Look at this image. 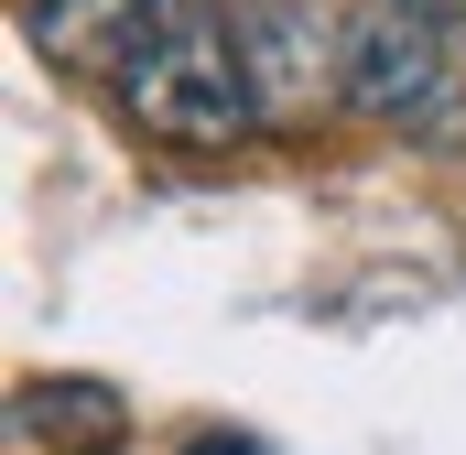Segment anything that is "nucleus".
Here are the masks:
<instances>
[{
	"label": "nucleus",
	"instance_id": "3",
	"mask_svg": "<svg viewBox=\"0 0 466 455\" xmlns=\"http://www.w3.org/2000/svg\"><path fill=\"white\" fill-rule=\"evenodd\" d=\"M228 33H238V66H249L260 119L304 130L326 98H348L358 22L337 11V0H228Z\"/></svg>",
	"mask_w": 466,
	"mask_h": 455
},
{
	"label": "nucleus",
	"instance_id": "4",
	"mask_svg": "<svg viewBox=\"0 0 466 455\" xmlns=\"http://www.w3.org/2000/svg\"><path fill=\"white\" fill-rule=\"evenodd\" d=\"M11 412H22L33 445H55V455H119V434H130V412H119L109 379H33Z\"/></svg>",
	"mask_w": 466,
	"mask_h": 455
},
{
	"label": "nucleus",
	"instance_id": "2",
	"mask_svg": "<svg viewBox=\"0 0 466 455\" xmlns=\"http://www.w3.org/2000/svg\"><path fill=\"white\" fill-rule=\"evenodd\" d=\"M348 109L423 141V152H466V66L445 55L434 22L412 11H369L358 22V55H348Z\"/></svg>",
	"mask_w": 466,
	"mask_h": 455
},
{
	"label": "nucleus",
	"instance_id": "5",
	"mask_svg": "<svg viewBox=\"0 0 466 455\" xmlns=\"http://www.w3.org/2000/svg\"><path fill=\"white\" fill-rule=\"evenodd\" d=\"M390 11H412V22H434V33H445V22H466V0H390Z\"/></svg>",
	"mask_w": 466,
	"mask_h": 455
},
{
	"label": "nucleus",
	"instance_id": "1",
	"mask_svg": "<svg viewBox=\"0 0 466 455\" xmlns=\"http://www.w3.org/2000/svg\"><path fill=\"white\" fill-rule=\"evenodd\" d=\"M22 33L55 76L98 87L141 141L228 152L238 130H260L228 0H33Z\"/></svg>",
	"mask_w": 466,
	"mask_h": 455
},
{
	"label": "nucleus",
	"instance_id": "6",
	"mask_svg": "<svg viewBox=\"0 0 466 455\" xmlns=\"http://www.w3.org/2000/svg\"><path fill=\"white\" fill-rule=\"evenodd\" d=\"M185 455H271L260 434H207V445H185Z\"/></svg>",
	"mask_w": 466,
	"mask_h": 455
}]
</instances>
